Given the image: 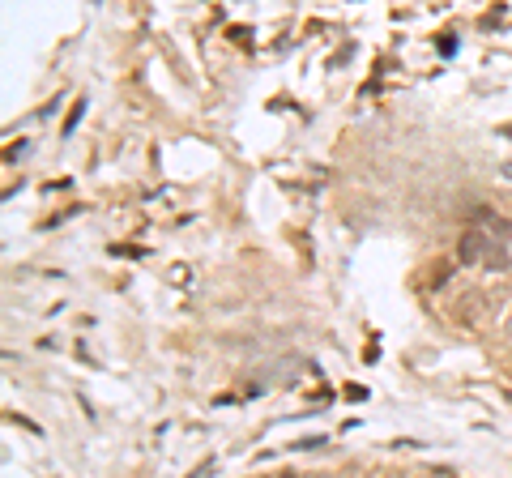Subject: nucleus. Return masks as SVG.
Segmentation results:
<instances>
[{
  "instance_id": "nucleus-1",
  "label": "nucleus",
  "mask_w": 512,
  "mask_h": 478,
  "mask_svg": "<svg viewBox=\"0 0 512 478\" xmlns=\"http://www.w3.org/2000/svg\"><path fill=\"white\" fill-rule=\"evenodd\" d=\"M491 239L495 235H487V231H466V235H461V244H457V261L461 265H483Z\"/></svg>"
},
{
  "instance_id": "nucleus-3",
  "label": "nucleus",
  "mask_w": 512,
  "mask_h": 478,
  "mask_svg": "<svg viewBox=\"0 0 512 478\" xmlns=\"http://www.w3.org/2000/svg\"><path fill=\"white\" fill-rule=\"evenodd\" d=\"M500 175H504V180H512V163H504V167H500Z\"/></svg>"
},
{
  "instance_id": "nucleus-2",
  "label": "nucleus",
  "mask_w": 512,
  "mask_h": 478,
  "mask_svg": "<svg viewBox=\"0 0 512 478\" xmlns=\"http://www.w3.org/2000/svg\"><path fill=\"white\" fill-rule=\"evenodd\" d=\"M483 265H487V269H504V265H508V252H504V248H487Z\"/></svg>"
}]
</instances>
